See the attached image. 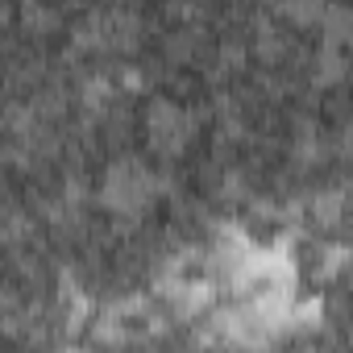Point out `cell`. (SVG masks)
<instances>
[{"mask_svg":"<svg viewBox=\"0 0 353 353\" xmlns=\"http://www.w3.org/2000/svg\"><path fill=\"white\" fill-rule=\"evenodd\" d=\"M192 133V121L179 104H170V100H154L150 104V141L158 150H179Z\"/></svg>","mask_w":353,"mask_h":353,"instance_id":"obj_2","label":"cell"},{"mask_svg":"<svg viewBox=\"0 0 353 353\" xmlns=\"http://www.w3.org/2000/svg\"><path fill=\"white\" fill-rule=\"evenodd\" d=\"M349 262H353V250H349V245H341V241H336V245H324V250H320L316 279H320V283H328V279H336Z\"/></svg>","mask_w":353,"mask_h":353,"instance_id":"obj_4","label":"cell"},{"mask_svg":"<svg viewBox=\"0 0 353 353\" xmlns=\"http://www.w3.org/2000/svg\"><path fill=\"white\" fill-rule=\"evenodd\" d=\"M341 158H349V162H353V121L341 129Z\"/></svg>","mask_w":353,"mask_h":353,"instance_id":"obj_9","label":"cell"},{"mask_svg":"<svg viewBox=\"0 0 353 353\" xmlns=\"http://www.w3.org/2000/svg\"><path fill=\"white\" fill-rule=\"evenodd\" d=\"M287 17H295L299 26H316V21H324V13H328V5L324 0H287Z\"/></svg>","mask_w":353,"mask_h":353,"instance_id":"obj_7","label":"cell"},{"mask_svg":"<svg viewBox=\"0 0 353 353\" xmlns=\"http://www.w3.org/2000/svg\"><path fill=\"white\" fill-rule=\"evenodd\" d=\"M154 196H158V183H154L150 166L137 162V158L112 162L108 174H104V183H100V200H104V208L117 212V216H141Z\"/></svg>","mask_w":353,"mask_h":353,"instance_id":"obj_1","label":"cell"},{"mask_svg":"<svg viewBox=\"0 0 353 353\" xmlns=\"http://www.w3.org/2000/svg\"><path fill=\"white\" fill-rule=\"evenodd\" d=\"M312 208H316V221L332 225V221L345 212V188H336V192H320V196L312 200Z\"/></svg>","mask_w":353,"mask_h":353,"instance_id":"obj_8","label":"cell"},{"mask_svg":"<svg viewBox=\"0 0 353 353\" xmlns=\"http://www.w3.org/2000/svg\"><path fill=\"white\" fill-rule=\"evenodd\" d=\"M162 295L174 303V312H179V316L196 320V316L212 312V303H216V283H208V279H166Z\"/></svg>","mask_w":353,"mask_h":353,"instance_id":"obj_3","label":"cell"},{"mask_svg":"<svg viewBox=\"0 0 353 353\" xmlns=\"http://www.w3.org/2000/svg\"><path fill=\"white\" fill-rule=\"evenodd\" d=\"M324 34H328V42H332V46H341V42H353V9H341V5H332V9L324 13Z\"/></svg>","mask_w":353,"mask_h":353,"instance_id":"obj_5","label":"cell"},{"mask_svg":"<svg viewBox=\"0 0 353 353\" xmlns=\"http://www.w3.org/2000/svg\"><path fill=\"white\" fill-rule=\"evenodd\" d=\"M320 320H324V303L312 295V299H295V307H291V328H320Z\"/></svg>","mask_w":353,"mask_h":353,"instance_id":"obj_6","label":"cell"}]
</instances>
